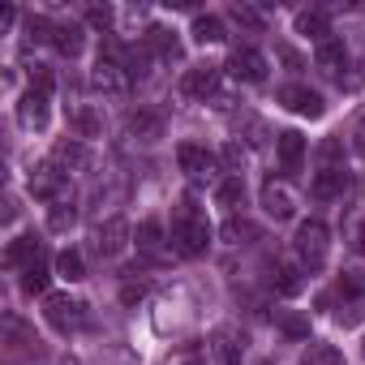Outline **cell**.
<instances>
[{
    "mask_svg": "<svg viewBox=\"0 0 365 365\" xmlns=\"http://www.w3.org/2000/svg\"><path fill=\"white\" fill-rule=\"evenodd\" d=\"M18 120H22L26 129H43V125H48V95L26 91L22 103H18Z\"/></svg>",
    "mask_w": 365,
    "mask_h": 365,
    "instance_id": "4fadbf2b",
    "label": "cell"
},
{
    "mask_svg": "<svg viewBox=\"0 0 365 365\" xmlns=\"http://www.w3.org/2000/svg\"><path fill=\"white\" fill-rule=\"evenodd\" d=\"M95 245H99V254H103V258H116V254L129 245V224H125V220H108V224H99Z\"/></svg>",
    "mask_w": 365,
    "mask_h": 365,
    "instance_id": "30bf717a",
    "label": "cell"
},
{
    "mask_svg": "<svg viewBox=\"0 0 365 365\" xmlns=\"http://www.w3.org/2000/svg\"><path fill=\"white\" fill-rule=\"evenodd\" d=\"M335 297L344 301L339 309V322H356L365 314V271H344L335 279Z\"/></svg>",
    "mask_w": 365,
    "mask_h": 365,
    "instance_id": "277c9868",
    "label": "cell"
},
{
    "mask_svg": "<svg viewBox=\"0 0 365 365\" xmlns=\"http://www.w3.org/2000/svg\"><path fill=\"white\" fill-rule=\"evenodd\" d=\"M228 69H232L237 82H262V78H267V56H262L258 48H241V52H232Z\"/></svg>",
    "mask_w": 365,
    "mask_h": 365,
    "instance_id": "8992f818",
    "label": "cell"
},
{
    "mask_svg": "<svg viewBox=\"0 0 365 365\" xmlns=\"http://www.w3.org/2000/svg\"><path fill=\"white\" fill-rule=\"evenodd\" d=\"M275 288H279L284 297H297V292L305 288V279H301V267L284 262V267H279V279H275Z\"/></svg>",
    "mask_w": 365,
    "mask_h": 365,
    "instance_id": "4316f807",
    "label": "cell"
},
{
    "mask_svg": "<svg viewBox=\"0 0 365 365\" xmlns=\"http://www.w3.org/2000/svg\"><path fill=\"white\" fill-rule=\"evenodd\" d=\"M194 39L198 43H224L228 35H224V22L207 14V18H194Z\"/></svg>",
    "mask_w": 365,
    "mask_h": 365,
    "instance_id": "603a6c76",
    "label": "cell"
},
{
    "mask_svg": "<svg viewBox=\"0 0 365 365\" xmlns=\"http://www.w3.org/2000/svg\"><path fill=\"white\" fill-rule=\"evenodd\" d=\"M69 120H73V129H78V133H82V138H99V129H103V125H99V116H95V112H73V116H69Z\"/></svg>",
    "mask_w": 365,
    "mask_h": 365,
    "instance_id": "4dcf8cb0",
    "label": "cell"
},
{
    "mask_svg": "<svg viewBox=\"0 0 365 365\" xmlns=\"http://www.w3.org/2000/svg\"><path fill=\"white\" fill-rule=\"evenodd\" d=\"M120 301H125V305H133V301H142V288H125V292H120Z\"/></svg>",
    "mask_w": 365,
    "mask_h": 365,
    "instance_id": "ab89813d",
    "label": "cell"
},
{
    "mask_svg": "<svg viewBox=\"0 0 365 365\" xmlns=\"http://www.w3.org/2000/svg\"><path fill=\"white\" fill-rule=\"evenodd\" d=\"M279 103H284L288 112H297V116H309V120H318V116L327 112L322 95L309 91V86H284V91H279Z\"/></svg>",
    "mask_w": 365,
    "mask_h": 365,
    "instance_id": "5b68a950",
    "label": "cell"
},
{
    "mask_svg": "<svg viewBox=\"0 0 365 365\" xmlns=\"http://www.w3.org/2000/svg\"><path fill=\"white\" fill-rule=\"evenodd\" d=\"M292 245H297V258H301L305 271H322L327 254H331V232H327L322 220H305V224H297V241Z\"/></svg>",
    "mask_w": 365,
    "mask_h": 365,
    "instance_id": "7a4b0ae2",
    "label": "cell"
},
{
    "mask_svg": "<svg viewBox=\"0 0 365 365\" xmlns=\"http://www.w3.org/2000/svg\"><path fill=\"white\" fill-rule=\"evenodd\" d=\"M322 159H327V168H339V163H335V159H339V142H335V138L322 142Z\"/></svg>",
    "mask_w": 365,
    "mask_h": 365,
    "instance_id": "d590c367",
    "label": "cell"
},
{
    "mask_svg": "<svg viewBox=\"0 0 365 365\" xmlns=\"http://www.w3.org/2000/svg\"><path fill=\"white\" fill-rule=\"evenodd\" d=\"M176 163H180V172H190V176L215 172V155H211L207 146H198V142H180V146H176Z\"/></svg>",
    "mask_w": 365,
    "mask_h": 365,
    "instance_id": "52a82bcc",
    "label": "cell"
},
{
    "mask_svg": "<svg viewBox=\"0 0 365 365\" xmlns=\"http://www.w3.org/2000/svg\"><path fill=\"white\" fill-rule=\"evenodd\" d=\"M138 245H142V250H159V245H163L159 220H142V224H138Z\"/></svg>",
    "mask_w": 365,
    "mask_h": 365,
    "instance_id": "f546056e",
    "label": "cell"
},
{
    "mask_svg": "<svg viewBox=\"0 0 365 365\" xmlns=\"http://www.w3.org/2000/svg\"><path fill=\"white\" fill-rule=\"evenodd\" d=\"M220 237H224L228 245H241V241H250V237H258V228H254V224H245V220H228V224L220 228Z\"/></svg>",
    "mask_w": 365,
    "mask_h": 365,
    "instance_id": "f1b7e54d",
    "label": "cell"
},
{
    "mask_svg": "<svg viewBox=\"0 0 365 365\" xmlns=\"http://www.w3.org/2000/svg\"><path fill=\"white\" fill-rule=\"evenodd\" d=\"M129 129H133L138 138H146V142H155V138L163 133V120H159L155 112H133V116H129Z\"/></svg>",
    "mask_w": 365,
    "mask_h": 365,
    "instance_id": "cb8c5ba5",
    "label": "cell"
},
{
    "mask_svg": "<svg viewBox=\"0 0 365 365\" xmlns=\"http://www.w3.org/2000/svg\"><path fill=\"white\" fill-rule=\"evenodd\" d=\"M52 155H56V163H82V159H86L82 142H61V146H56Z\"/></svg>",
    "mask_w": 365,
    "mask_h": 365,
    "instance_id": "1f68e13d",
    "label": "cell"
},
{
    "mask_svg": "<svg viewBox=\"0 0 365 365\" xmlns=\"http://www.w3.org/2000/svg\"><path fill=\"white\" fill-rule=\"evenodd\" d=\"M73 220H78V211H73L69 202H52V211H48V228H52V232L73 228Z\"/></svg>",
    "mask_w": 365,
    "mask_h": 365,
    "instance_id": "83f0119b",
    "label": "cell"
},
{
    "mask_svg": "<svg viewBox=\"0 0 365 365\" xmlns=\"http://www.w3.org/2000/svg\"><path fill=\"white\" fill-rule=\"evenodd\" d=\"M344 61H348V52H344L339 39H327V43H318V52H314V65H318L327 78H335V73L344 69Z\"/></svg>",
    "mask_w": 365,
    "mask_h": 365,
    "instance_id": "9a60e30c",
    "label": "cell"
},
{
    "mask_svg": "<svg viewBox=\"0 0 365 365\" xmlns=\"http://www.w3.org/2000/svg\"><path fill=\"white\" fill-rule=\"evenodd\" d=\"M43 318H48L56 331H78V327L86 322V301H78V297H69V292H56V297L43 301Z\"/></svg>",
    "mask_w": 365,
    "mask_h": 365,
    "instance_id": "3957f363",
    "label": "cell"
},
{
    "mask_svg": "<svg viewBox=\"0 0 365 365\" xmlns=\"http://www.w3.org/2000/svg\"><path fill=\"white\" fill-rule=\"evenodd\" d=\"M142 43H146L155 56H163V61H180V43H176V35H172V31H163V26H150Z\"/></svg>",
    "mask_w": 365,
    "mask_h": 365,
    "instance_id": "2e32d148",
    "label": "cell"
},
{
    "mask_svg": "<svg viewBox=\"0 0 365 365\" xmlns=\"http://www.w3.org/2000/svg\"><path fill=\"white\" fill-rule=\"evenodd\" d=\"M91 82H95V91H108V95H120V91H125V73H120V65H116L112 56H99Z\"/></svg>",
    "mask_w": 365,
    "mask_h": 365,
    "instance_id": "5bb4252c",
    "label": "cell"
},
{
    "mask_svg": "<svg viewBox=\"0 0 365 365\" xmlns=\"http://www.w3.org/2000/svg\"><path fill=\"white\" fill-rule=\"evenodd\" d=\"M356 254H361V258H365V224H361V228H356Z\"/></svg>",
    "mask_w": 365,
    "mask_h": 365,
    "instance_id": "b9f144b4",
    "label": "cell"
},
{
    "mask_svg": "<svg viewBox=\"0 0 365 365\" xmlns=\"http://www.w3.org/2000/svg\"><path fill=\"white\" fill-rule=\"evenodd\" d=\"M275 146H279V168H284L288 176H297V172H301V163H305V138H301L297 129H284Z\"/></svg>",
    "mask_w": 365,
    "mask_h": 365,
    "instance_id": "9c48e42d",
    "label": "cell"
},
{
    "mask_svg": "<svg viewBox=\"0 0 365 365\" xmlns=\"http://www.w3.org/2000/svg\"><path fill=\"white\" fill-rule=\"evenodd\" d=\"M26 258H31V262L39 258V241H35V237H18V241L5 250V262H9V267H22Z\"/></svg>",
    "mask_w": 365,
    "mask_h": 365,
    "instance_id": "d4e9b609",
    "label": "cell"
},
{
    "mask_svg": "<svg viewBox=\"0 0 365 365\" xmlns=\"http://www.w3.org/2000/svg\"><path fill=\"white\" fill-rule=\"evenodd\" d=\"M52 43H56L61 56H78V52H82V26H78V22H61L56 35H52Z\"/></svg>",
    "mask_w": 365,
    "mask_h": 365,
    "instance_id": "ffe728a7",
    "label": "cell"
},
{
    "mask_svg": "<svg viewBox=\"0 0 365 365\" xmlns=\"http://www.w3.org/2000/svg\"><path fill=\"white\" fill-rule=\"evenodd\" d=\"M215 202H220L224 211H237V207L245 202V185H241V176H228V180H220V190H215Z\"/></svg>",
    "mask_w": 365,
    "mask_h": 365,
    "instance_id": "7402d4cb",
    "label": "cell"
},
{
    "mask_svg": "<svg viewBox=\"0 0 365 365\" xmlns=\"http://www.w3.org/2000/svg\"><path fill=\"white\" fill-rule=\"evenodd\" d=\"M22 292L26 297H43L48 292V262L43 258H35V262L22 267Z\"/></svg>",
    "mask_w": 365,
    "mask_h": 365,
    "instance_id": "ac0fdd59",
    "label": "cell"
},
{
    "mask_svg": "<svg viewBox=\"0 0 365 365\" xmlns=\"http://www.w3.org/2000/svg\"><path fill=\"white\" fill-rule=\"evenodd\" d=\"M224 163H228V168H241V146H237V142L224 146Z\"/></svg>",
    "mask_w": 365,
    "mask_h": 365,
    "instance_id": "f35d334b",
    "label": "cell"
},
{
    "mask_svg": "<svg viewBox=\"0 0 365 365\" xmlns=\"http://www.w3.org/2000/svg\"><path fill=\"white\" fill-rule=\"evenodd\" d=\"M352 146H356V155H365V112H361V120L352 129Z\"/></svg>",
    "mask_w": 365,
    "mask_h": 365,
    "instance_id": "8d00e7d4",
    "label": "cell"
},
{
    "mask_svg": "<svg viewBox=\"0 0 365 365\" xmlns=\"http://www.w3.org/2000/svg\"><path fill=\"white\" fill-rule=\"evenodd\" d=\"M348 190V172L344 168H322L318 176H314V185H309V194L318 198V202H331V198H339Z\"/></svg>",
    "mask_w": 365,
    "mask_h": 365,
    "instance_id": "8fae6325",
    "label": "cell"
},
{
    "mask_svg": "<svg viewBox=\"0 0 365 365\" xmlns=\"http://www.w3.org/2000/svg\"><path fill=\"white\" fill-rule=\"evenodd\" d=\"M172 250L180 254V258H202L207 254V245H211V224H207V215L194 207V198H185L176 207V215H172Z\"/></svg>",
    "mask_w": 365,
    "mask_h": 365,
    "instance_id": "6da1fadb",
    "label": "cell"
},
{
    "mask_svg": "<svg viewBox=\"0 0 365 365\" xmlns=\"http://www.w3.org/2000/svg\"><path fill=\"white\" fill-rule=\"evenodd\" d=\"M284 331H288L292 339H301V335H309V322H305V318H284Z\"/></svg>",
    "mask_w": 365,
    "mask_h": 365,
    "instance_id": "e575fe53",
    "label": "cell"
},
{
    "mask_svg": "<svg viewBox=\"0 0 365 365\" xmlns=\"http://www.w3.org/2000/svg\"><path fill=\"white\" fill-rule=\"evenodd\" d=\"M232 18H237L241 26H254V31L262 26V14H258V9H250V5H237V9H232Z\"/></svg>",
    "mask_w": 365,
    "mask_h": 365,
    "instance_id": "d6a6232c",
    "label": "cell"
},
{
    "mask_svg": "<svg viewBox=\"0 0 365 365\" xmlns=\"http://www.w3.org/2000/svg\"><path fill=\"white\" fill-rule=\"evenodd\" d=\"M56 275L69 279V284L86 279V262H82V254H78V250H61V254H56Z\"/></svg>",
    "mask_w": 365,
    "mask_h": 365,
    "instance_id": "44dd1931",
    "label": "cell"
},
{
    "mask_svg": "<svg viewBox=\"0 0 365 365\" xmlns=\"http://www.w3.org/2000/svg\"><path fill=\"white\" fill-rule=\"evenodd\" d=\"M297 35H305V39H314V43H327V39H331V31H327V18H322L318 9H309V14H297Z\"/></svg>",
    "mask_w": 365,
    "mask_h": 365,
    "instance_id": "d6986e66",
    "label": "cell"
},
{
    "mask_svg": "<svg viewBox=\"0 0 365 365\" xmlns=\"http://www.w3.org/2000/svg\"><path fill=\"white\" fill-rule=\"evenodd\" d=\"M69 185H65V176L56 172V168H39L35 176H31V194L35 198H48V202H65L61 194H65Z\"/></svg>",
    "mask_w": 365,
    "mask_h": 365,
    "instance_id": "7c38bea8",
    "label": "cell"
},
{
    "mask_svg": "<svg viewBox=\"0 0 365 365\" xmlns=\"http://www.w3.org/2000/svg\"><path fill=\"white\" fill-rule=\"evenodd\" d=\"M91 26H112V9H91Z\"/></svg>",
    "mask_w": 365,
    "mask_h": 365,
    "instance_id": "74e56055",
    "label": "cell"
},
{
    "mask_svg": "<svg viewBox=\"0 0 365 365\" xmlns=\"http://www.w3.org/2000/svg\"><path fill=\"white\" fill-rule=\"evenodd\" d=\"M262 211H267L271 220H292V194H288L284 185H267V190H262Z\"/></svg>",
    "mask_w": 365,
    "mask_h": 365,
    "instance_id": "e0dca14e",
    "label": "cell"
},
{
    "mask_svg": "<svg viewBox=\"0 0 365 365\" xmlns=\"http://www.w3.org/2000/svg\"><path fill=\"white\" fill-rule=\"evenodd\" d=\"M52 86H56V82H52V73H48V69H35V73H31V91L52 95Z\"/></svg>",
    "mask_w": 365,
    "mask_h": 365,
    "instance_id": "836d02e7",
    "label": "cell"
},
{
    "mask_svg": "<svg viewBox=\"0 0 365 365\" xmlns=\"http://www.w3.org/2000/svg\"><path fill=\"white\" fill-rule=\"evenodd\" d=\"M301 365H344V356H339L335 344H309L305 356H301Z\"/></svg>",
    "mask_w": 365,
    "mask_h": 365,
    "instance_id": "484cf974",
    "label": "cell"
},
{
    "mask_svg": "<svg viewBox=\"0 0 365 365\" xmlns=\"http://www.w3.org/2000/svg\"><path fill=\"white\" fill-rule=\"evenodd\" d=\"M279 56H284V65H292V69H301V56H297V52H288V48H284Z\"/></svg>",
    "mask_w": 365,
    "mask_h": 365,
    "instance_id": "60d3db41",
    "label": "cell"
},
{
    "mask_svg": "<svg viewBox=\"0 0 365 365\" xmlns=\"http://www.w3.org/2000/svg\"><path fill=\"white\" fill-rule=\"evenodd\" d=\"M215 86H220V69L215 65L190 69L185 78H180V95H185V99H207V95H215Z\"/></svg>",
    "mask_w": 365,
    "mask_h": 365,
    "instance_id": "ba28073f",
    "label": "cell"
}]
</instances>
